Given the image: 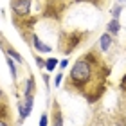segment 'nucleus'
I'll return each mask as SVG.
<instances>
[{"instance_id": "f257e3e1", "label": "nucleus", "mask_w": 126, "mask_h": 126, "mask_svg": "<svg viewBox=\"0 0 126 126\" xmlns=\"http://www.w3.org/2000/svg\"><path fill=\"white\" fill-rule=\"evenodd\" d=\"M110 68L97 50H88L74 63L67 79V88L85 95L88 101L99 99L106 88V78Z\"/></svg>"}, {"instance_id": "f03ea898", "label": "nucleus", "mask_w": 126, "mask_h": 126, "mask_svg": "<svg viewBox=\"0 0 126 126\" xmlns=\"http://www.w3.org/2000/svg\"><path fill=\"white\" fill-rule=\"evenodd\" d=\"M87 36H88L87 31H76V29H74V31H65V32H61V36H60L58 47H60L61 52L70 54Z\"/></svg>"}, {"instance_id": "7ed1b4c3", "label": "nucleus", "mask_w": 126, "mask_h": 126, "mask_svg": "<svg viewBox=\"0 0 126 126\" xmlns=\"http://www.w3.org/2000/svg\"><path fill=\"white\" fill-rule=\"evenodd\" d=\"M67 7H68V0H49L43 9V16L52 18V20H60Z\"/></svg>"}, {"instance_id": "20e7f679", "label": "nucleus", "mask_w": 126, "mask_h": 126, "mask_svg": "<svg viewBox=\"0 0 126 126\" xmlns=\"http://www.w3.org/2000/svg\"><path fill=\"white\" fill-rule=\"evenodd\" d=\"M13 18H27L31 13V0H11Z\"/></svg>"}, {"instance_id": "39448f33", "label": "nucleus", "mask_w": 126, "mask_h": 126, "mask_svg": "<svg viewBox=\"0 0 126 126\" xmlns=\"http://www.w3.org/2000/svg\"><path fill=\"white\" fill-rule=\"evenodd\" d=\"M18 110H20V121H24L32 110V95H27L24 101L18 103Z\"/></svg>"}, {"instance_id": "423d86ee", "label": "nucleus", "mask_w": 126, "mask_h": 126, "mask_svg": "<svg viewBox=\"0 0 126 126\" xmlns=\"http://www.w3.org/2000/svg\"><path fill=\"white\" fill-rule=\"evenodd\" d=\"M31 42H32L34 49H36L38 52H50V47H49V45H45L42 40L36 36V34H31Z\"/></svg>"}, {"instance_id": "0eeeda50", "label": "nucleus", "mask_w": 126, "mask_h": 126, "mask_svg": "<svg viewBox=\"0 0 126 126\" xmlns=\"http://www.w3.org/2000/svg\"><path fill=\"white\" fill-rule=\"evenodd\" d=\"M0 126H11L9 112H7V103L0 105Z\"/></svg>"}, {"instance_id": "6e6552de", "label": "nucleus", "mask_w": 126, "mask_h": 126, "mask_svg": "<svg viewBox=\"0 0 126 126\" xmlns=\"http://www.w3.org/2000/svg\"><path fill=\"white\" fill-rule=\"evenodd\" d=\"M110 45H112V34H110V32H105V34L99 38V47H101L103 52H106V50L110 49Z\"/></svg>"}, {"instance_id": "1a4fd4ad", "label": "nucleus", "mask_w": 126, "mask_h": 126, "mask_svg": "<svg viewBox=\"0 0 126 126\" xmlns=\"http://www.w3.org/2000/svg\"><path fill=\"white\" fill-rule=\"evenodd\" d=\"M4 49H5V52H7V54H9V56H11V58H13L15 61H18V63H24V58H22V56H20L18 52H16V50H15L13 47H11L9 43H5V47H4Z\"/></svg>"}, {"instance_id": "9d476101", "label": "nucleus", "mask_w": 126, "mask_h": 126, "mask_svg": "<svg viewBox=\"0 0 126 126\" xmlns=\"http://www.w3.org/2000/svg\"><path fill=\"white\" fill-rule=\"evenodd\" d=\"M121 31V25H119V22H117V18H113L112 22H108V32L112 34V36H115V34Z\"/></svg>"}, {"instance_id": "9b49d317", "label": "nucleus", "mask_w": 126, "mask_h": 126, "mask_svg": "<svg viewBox=\"0 0 126 126\" xmlns=\"http://www.w3.org/2000/svg\"><path fill=\"white\" fill-rule=\"evenodd\" d=\"M54 108H56V112H54V126H63V117H61V112H60L58 105H54Z\"/></svg>"}, {"instance_id": "f8f14e48", "label": "nucleus", "mask_w": 126, "mask_h": 126, "mask_svg": "<svg viewBox=\"0 0 126 126\" xmlns=\"http://www.w3.org/2000/svg\"><path fill=\"white\" fill-rule=\"evenodd\" d=\"M32 90H34V79L32 78H29V79H27V85H25V97L27 95H32Z\"/></svg>"}, {"instance_id": "ddd939ff", "label": "nucleus", "mask_w": 126, "mask_h": 126, "mask_svg": "<svg viewBox=\"0 0 126 126\" xmlns=\"http://www.w3.org/2000/svg\"><path fill=\"white\" fill-rule=\"evenodd\" d=\"M78 2H87V4H92L94 7H103L106 0H78Z\"/></svg>"}, {"instance_id": "4468645a", "label": "nucleus", "mask_w": 126, "mask_h": 126, "mask_svg": "<svg viewBox=\"0 0 126 126\" xmlns=\"http://www.w3.org/2000/svg\"><path fill=\"white\" fill-rule=\"evenodd\" d=\"M56 65H58V60L56 58H49L47 61H45V68H49V70H54Z\"/></svg>"}, {"instance_id": "2eb2a0df", "label": "nucleus", "mask_w": 126, "mask_h": 126, "mask_svg": "<svg viewBox=\"0 0 126 126\" xmlns=\"http://www.w3.org/2000/svg\"><path fill=\"white\" fill-rule=\"evenodd\" d=\"M7 65H9V70H11V76H13V79H16V67H15V61L7 58Z\"/></svg>"}, {"instance_id": "dca6fc26", "label": "nucleus", "mask_w": 126, "mask_h": 126, "mask_svg": "<svg viewBox=\"0 0 126 126\" xmlns=\"http://www.w3.org/2000/svg\"><path fill=\"white\" fill-rule=\"evenodd\" d=\"M119 88H121V92H123V95H124V101H126V76L123 78V81H121V85H119Z\"/></svg>"}, {"instance_id": "f3484780", "label": "nucleus", "mask_w": 126, "mask_h": 126, "mask_svg": "<svg viewBox=\"0 0 126 126\" xmlns=\"http://www.w3.org/2000/svg\"><path fill=\"white\" fill-rule=\"evenodd\" d=\"M121 11H123V5H121V7H119V5H117V7H113V11H112V16H113V18H119Z\"/></svg>"}, {"instance_id": "a211bd4d", "label": "nucleus", "mask_w": 126, "mask_h": 126, "mask_svg": "<svg viewBox=\"0 0 126 126\" xmlns=\"http://www.w3.org/2000/svg\"><path fill=\"white\" fill-rule=\"evenodd\" d=\"M47 121H49V117H47V113H43L42 117H40V126H47Z\"/></svg>"}, {"instance_id": "6ab92c4d", "label": "nucleus", "mask_w": 126, "mask_h": 126, "mask_svg": "<svg viewBox=\"0 0 126 126\" xmlns=\"http://www.w3.org/2000/svg\"><path fill=\"white\" fill-rule=\"evenodd\" d=\"M61 79H63V74H58L56 79H54V85H56V87H60V85H61Z\"/></svg>"}, {"instance_id": "aec40b11", "label": "nucleus", "mask_w": 126, "mask_h": 126, "mask_svg": "<svg viewBox=\"0 0 126 126\" xmlns=\"http://www.w3.org/2000/svg\"><path fill=\"white\" fill-rule=\"evenodd\" d=\"M67 65H68V61H67V60H63V61H61V63H60V67H61V68H65V67H67Z\"/></svg>"}]
</instances>
